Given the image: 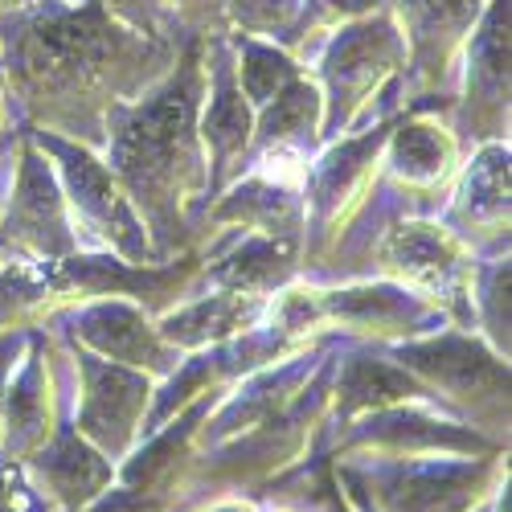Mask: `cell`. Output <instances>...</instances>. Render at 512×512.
Masks as SVG:
<instances>
[{"mask_svg":"<svg viewBox=\"0 0 512 512\" xmlns=\"http://www.w3.org/2000/svg\"><path fill=\"white\" fill-rule=\"evenodd\" d=\"M144 381L127 377L119 369H95L91 365V394H87V431L119 447L132 435V422L144 406Z\"/></svg>","mask_w":512,"mask_h":512,"instance_id":"cell-1","label":"cell"},{"mask_svg":"<svg viewBox=\"0 0 512 512\" xmlns=\"http://www.w3.org/2000/svg\"><path fill=\"white\" fill-rule=\"evenodd\" d=\"M9 230H17L21 238L62 250L66 246V230H62V213H58V197L50 189V177L41 173V164L29 156L25 173H21V189H17V209L9 213Z\"/></svg>","mask_w":512,"mask_h":512,"instance_id":"cell-2","label":"cell"},{"mask_svg":"<svg viewBox=\"0 0 512 512\" xmlns=\"http://www.w3.org/2000/svg\"><path fill=\"white\" fill-rule=\"evenodd\" d=\"M41 467H46L54 492H58L62 500H70V504H82V500L99 496L103 484L111 480V467H107L95 451L82 447L78 439L58 443V447L46 455V463H41Z\"/></svg>","mask_w":512,"mask_h":512,"instance_id":"cell-3","label":"cell"},{"mask_svg":"<svg viewBox=\"0 0 512 512\" xmlns=\"http://www.w3.org/2000/svg\"><path fill=\"white\" fill-rule=\"evenodd\" d=\"M70 181H74V201H78V209L87 213V218L103 222L107 234L115 230L119 242H136V226L127 222V213H123V205L115 201V193H111V185H107V177H103L99 164H91V160H70Z\"/></svg>","mask_w":512,"mask_h":512,"instance_id":"cell-4","label":"cell"},{"mask_svg":"<svg viewBox=\"0 0 512 512\" xmlns=\"http://www.w3.org/2000/svg\"><path fill=\"white\" fill-rule=\"evenodd\" d=\"M242 316H246V304H238V300H213V304H201V308H189V312L173 316V320H168V336H177V340L218 336V332L234 328Z\"/></svg>","mask_w":512,"mask_h":512,"instance_id":"cell-5","label":"cell"},{"mask_svg":"<svg viewBox=\"0 0 512 512\" xmlns=\"http://www.w3.org/2000/svg\"><path fill=\"white\" fill-rule=\"evenodd\" d=\"M205 136L213 144L218 156H230L234 148H242L246 140V111H242V99L234 95V87H222L218 99H213V111L205 119Z\"/></svg>","mask_w":512,"mask_h":512,"instance_id":"cell-6","label":"cell"},{"mask_svg":"<svg viewBox=\"0 0 512 512\" xmlns=\"http://www.w3.org/2000/svg\"><path fill=\"white\" fill-rule=\"evenodd\" d=\"M283 271H287V250L283 246H246L222 275L238 287H254V283H275Z\"/></svg>","mask_w":512,"mask_h":512,"instance_id":"cell-7","label":"cell"},{"mask_svg":"<svg viewBox=\"0 0 512 512\" xmlns=\"http://www.w3.org/2000/svg\"><path fill=\"white\" fill-rule=\"evenodd\" d=\"M443 140L435 132H426V127H410V132H402L398 140V164H402V173L406 177H431L443 168Z\"/></svg>","mask_w":512,"mask_h":512,"instance_id":"cell-8","label":"cell"},{"mask_svg":"<svg viewBox=\"0 0 512 512\" xmlns=\"http://www.w3.org/2000/svg\"><path fill=\"white\" fill-rule=\"evenodd\" d=\"M312 119V91H291L287 99H275V115L267 123L271 136H287V132H308Z\"/></svg>","mask_w":512,"mask_h":512,"instance_id":"cell-9","label":"cell"},{"mask_svg":"<svg viewBox=\"0 0 512 512\" xmlns=\"http://www.w3.org/2000/svg\"><path fill=\"white\" fill-rule=\"evenodd\" d=\"M0 361H5V353H0Z\"/></svg>","mask_w":512,"mask_h":512,"instance_id":"cell-10","label":"cell"}]
</instances>
